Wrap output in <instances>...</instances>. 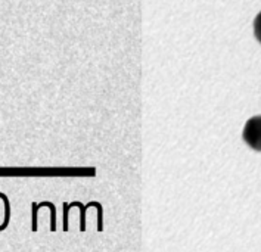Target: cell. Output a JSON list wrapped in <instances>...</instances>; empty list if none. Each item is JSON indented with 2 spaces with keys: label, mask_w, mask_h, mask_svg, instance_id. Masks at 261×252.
<instances>
[{
  "label": "cell",
  "mask_w": 261,
  "mask_h": 252,
  "mask_svg": "<svg viewBox=\"0 0 261 252\" xmlns=\"http://www.w3.org/2000/svg\"><path fill=\"white\" fill-rule=\"evenodd\" d=\"M254 36L258 40V43H261V10L254 18Z\"/></svg>",
  "instance_id": "cell-2"
},
{
  "label": "cell",
  "mask_w": 261,
  "mask_h": 252,
  "mask_svg": "<svg viewBox=\"0 0 261 252\" xmlns=\"http://www.w3.org/2000/svg\"><path fill=\"white\" fill-rule=\"evenodd\" d=\"M242 139L251 149L261 152V115H254L245 123Z\"/></svg>",
  "instance_id": "cell-1"
}]
</instances>
